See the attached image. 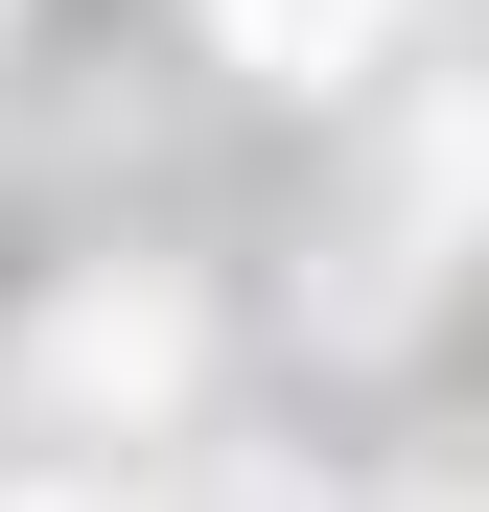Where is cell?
<instances>
[{
    "instance_id": "6da1fadb",
    "label": "cell",
    "mask_w": 489,
    "mask_h": 512,
    "mask_svg": "<svg viewBox=\"0 0 489 512\" xmlns=\"http://www.w3.org/2000/svg\"><path fill=\"white\" fill-rule=\"evenodd\" d=\"M163 373H187V303H70V326H47V396H70V419H94V396L140 419Z\"/></svg>"
},
{
    "instance_id": "7a4b0ae2",
    "label": "cell",
    "mask_w": 489,
    "mask_h": 512,
    "mask_svg": "<svg viewBox=\"0 0 489 512\" xmlns=\"http://www.w3.org/2000/svg\"><path fill=\"white\" fill-rule=\"evenodd\" d=\"M210 24H233V70H280V94H303V70H373L396 0H210Z\"/></svg>"
},
{
    "instance_id": "3957f363",
    "label": "cell",
    "mask_w": 489,
    "mask_h": 512,
    "mask_svg": "<svg viewBox=\"0 0 489 512\" xmlns=\"http://www.w3.org/2000/svg\"><path fill=\"white\" fill-rule=\"evenodd\" d=\"M24 512H94V489H24Z\"/></svg>"
}]
</instances>
